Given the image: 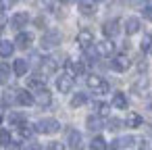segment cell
<instances>
[{
    "mask_svg": "<svg viewBox=\"0 0 152 150\" xmlns=\"http://www.w3.org/2000/svg\"><path fill=\"white\" fill-rule=\"evenodd\" d=\"M58 129H61V123L56 119H42L36 125V131L38 133H44V135H54Z\"/></svg>",
    "mask_w": 152,
    "mask_h": 150,
    "instance_id": "obj_1",
    "label": "cell"
},
{
    "mask_svg": "<svg viewBox=\"0 0 152 150\" xmlns=\"http://www.w3.org/2000/svg\"><path fill=\"white\" fill-rule=\"evenodd\" d=\"M61 40H63V34L58 29H48L42 36V48H46V50L48 48H54V46L61 44Z\"/></svg>",
    "mask_w": 152,
    "mask_h": 150,
    "instance_id": "obj_2",
    "label": "cell"
},
{
    "mask_svg": "<svg viewBox=\"0 0 152 150\" xmlns=\"http://www.w3.org/2000/svg\"><path fill=\"white\" fill-rule=\"evenodd\" d=\"M110 67H113L115 71H119V73H125V71L131 67V61H129L127 54H115L113 61H110Z\"/></svg>",
    "mask_w": 152,
    "mask_h": 150,
    "instance_id": "obj_3",
    "label": "cell"
},
{
    "mask_svg": "<svg viewBox=\"0 0 152 150\" xmlns=\"http://www.w3.org/2000/svg\"><path fill=\"white\" fill-rule=\"evenodd\" d=\"M77 44H79L81 50L92 48V46H94V31H92V29H81V31L77 34Z\"/></svg>",
    "mask_w": 152,
    "mask_h": 150,
    "instance_id": "obj_4",
    "label": "cell"
},
{
    "mask_svg": "<svg viewBox=\"0 0 152 150\" xmlns=\"http://www.w3.org/2000/svg\"><path fill=\"white\" fill-rule=\"evenodd\" d=\"M65 71H67V75H71L73 79H75V75H81L83 71H86V65L81 63V61H73V59H69L67 63H65Z\"/></svg>",
    "mask_w": 152,
    "mask_h": 150,
    "instance_id": "obj_5",
    "label": "cell"
},
{
    "mask_svg": "<svg viewBox=\"0 0 152 150\" xmlns=\"http://www.w3.org/2000/svg\"><path fill=\"white\" fill-rule=\"evenodd\" d=\"M119 31H121V29H119V19H110V21H106V23L102 25V34H104L108 40L117 38Z\"/></svg>",
    "mask_w": 152,
    "mask_h": 150,
    "instance_id": "obj_6",
    "label": "cell"
},
{
    "mask_svg": "<svg viewBox=\"0 0 152 150\" xmlns=\"http://www.w3.org/2000/svg\"><path fill=\"white\" fill-rule=\"evenodd\" d=\"M15 44H17V48L27 50V48L34 44V36H31L29 31H19V34H17V38H15Z\"/></svg>",
    "mask_w": 152,
    "mask_h": 150,
    "instance_id": "obj_7",
    "label": "cell"
},
{
    "mask_svg": "<svg viewBox=\"0 0 152 150\" xmlns=\"http://www.w3.org/2000/svg\"><path fill=\"white\" fill-rule=\"evenodd\" d=\"M67 144H69L73 150H81V146H83L81 133H79L77 129H69V133H67Z\"/></svg>",
    "mask_w": 152,
    "mask_h": 150,
    "instance_id": "obj_8",
    "label": "cell"
},
{
    "mask_svg": "<svg viewBox=\"0 0 152 150\" xmlns=\"http://www.w3.org/2000/svg\"><path fill=\"white\" fill-rule=\"evenodd\" d=\"M56 88H58V92H61V94L71 92V90H73V77H71V75H67V73H63V75L56 79Z\"/></svg>",
    "mask_w": 152,
    "mask_h": 150,
    "instance_id": "obj_9",
    "label": "cell"
},
{
    "mask_svg": "<svg viewBox=\"0 0 152 150\" xmlns=\"http://www.w3.org/2000/svg\"><path fill=\"white\" fill-rule=\"evenodd\" d=\"M17 104H21V106H31V104H36V96H34L29 90H17Z\"/></svg>",
    "mask_w": 152,
    "mask_h": 150,
    "instance_id": "obj_10",
    "label": "cell"
},
{
    "mask_svg": "<svg viewBox=\"0 0 152 150\" xmlns=\"http://www.w3.org/2000/svg\"><path fill=\"white\" fill-rule=\"evenodd\" d=\"M27 23H29V15H27L25 11H19V13H15V15H13V19H11V25H13L15 29L27 27Z\"/></svg>",
    "mask_w": 152,
    "mask_h": 150,
    "instance_id": "obj_11",
    "label": "cell"
},
{
    "mask_svg": "<svg viewBox=\"0 0 152 150\" xmlns=\"http://www.w3.org/2000/svg\"><path fill=\"white\" fill-rule=\"evenodd\" d=\"M96 52H98V56H110L115 52V44L110 40H102L96 44Z\"/></svg>",
    "mask_w": 152,
    "mask_h": 150,
    "instance_id": "obj_12",
    "label": "cell"
},
{
    "mask_svg": "<svg viewBox=\"0 0 152 150\" xmlns=\"http://www.w3.org/2000/svg\"><path fill=\"white\" fill-rule=\"evenodd\" d=\"M131 92H133L135 96H144V94L148 92V77H137V79L133 81V86H131Z\"/></svg>",
    "mask_w": 152,
    "mask_h": 150,
    "instance_id": "obj_13",
    "label": "cell"
},
{
    "mask_svg": "<svg viewBox=\"0 0 152 150\" xmlns=\"http://www.w3.org/2000/svg\"><path fill=\"white\" fill-rule=\"evenodd\" d=\"M140 27H142V23H140V19H137V17H129V19H125V34H127V36L137 34V31H140Z\"/></svg>",
    "mask_w": 152,
    "mask_h": 150,
    "instance_id": "obj_14",
    "label": "cell"
},
{
    "mask_svg": "<svg viewBox=\"0 0 152 150\" xmlns=\"http://www.w3.org/2000/svg\"><path fill=\"white\" fill-rule=\"evenodd\" d=\"M113 106H115V108H119V110H125V108L129 106L127 96H125L123 92H115V94H113Z\"/></svg>",
    "mask_w": 152,
    "mask_h": 150,
    "instance_id": "obj_15",
    "label": "cell"
},
{
    "mask_svg": "<svg viewBox=\"0 0 152 150\" xmlns=\"http://www.w3.org/2000/svg\"><path fill=\"white\" fill-rule=\"evenodd\" d=\"M27 69H29V63H27L25 59H17V61L13 63V73H15L17 77H23V75L27 73Z\"/></svg>",
    "mask_w": 152,
    "mask_h": 150,
    "instance_id": "obj_16",
    "label": "cell"
},
{
    "mask_svg": "<svg viewBox=\"0 0 152 150\" xmlns=\"http://www.w3.org/2000/svg\"><path fill=\"white\" fill-rule=\"evenodd\" d=\"M27 88L34 90V92H42V90H46V86H44V77H40V75L29 77V79H27Z\"/></svg>",
    "mask_w": 152,
    "mask_h": 150,
    "instance_id": "obj_17",
    "label": "cell"
},
{
    "mask_svg": "<svg viewBox=\"0 0 152 150\" xmlns=\"http://www.w3.org/2000/svg\"><path fill=\"white\" fill-rule=\"evenodd\" d=\"M77 9H79V13H81V15H88V17H90V15H94V13H96L98 4H96V2H90V0H83V2H79V4H77Z\"/></svg>",
    "mask_w": 152,
    "mask_h": 150,
    "instance_id": "obj_18",
    "label": "cell"
},
{
    "mask_svg": "<svg viewBox=\"0 0 152 150\" xmlns=\"http://www.w3.org/2000/svg\"><path fill=\"white\" fill-rule=\"evenodd\" d=\"M50 102H52V94H50V90L36 92V104H40V106H48Z\"/></svg>",
    "mask_w": 152,
    "mask_h": 150,
    "instance_id": "obj_19",
    "label": "cell"
},
{
    "mask_svg": "<svg viewBox=\"0 0 152 150\" xmlns=\"http://www.w3.org/2000/svg\"><path fill=\"white\" fill-rule=\"evenodd\" d=\"M15 52V42H9V40H0V56H11Z\"/></svg>",
    "mask_w": 152,
    "mask_h": 150,
    "instance_id": "obj_20",
    "label": "cell"
},
{
    "mask_svg": "<svg viewBox=\"0 0 152 150\" xmlns=\"http://www.w3.org/2000/svg\"><path fill=\"white\" fill-rule=\"evenodd\" d=\"M86 125H88L90 131H100V129H102V121H100L98 115H90L88 121H86Z\"/></svg>",
    "mask_w": 152,
    "mask_h": 150,
    "instance_id": "obj_21",
    "label": "cell"
},
{
    "mask_svg": "<svg viewBox=\"0 0 152 150\" xmlns=\"http://www.w3.org/2000/svg\"><path fill=\"white\" fill-rule=\"evenodd\" d=\"M86 81H88V88H92V90H94V94H96V92L100 90V86L104 83V79H102L100 75H88V79H86Z\"/></svg>",
    "mask_w": 152,
    "mask_h": 150,
    "instance_id": "obj_22",
    "label": "cell"
},
{
    "mask_svg": "<svg viewBox=\"0 0 152 150\" xmlns=\"http://www.w3.org/2000/svg\"><path fill=\"white\" fill-rule=\"evenodd\" d=\"M56 59H44V63H42V71H44V75H50V73H54L56 71Z\"/></svg>",
    "mask_w": 152,
    "mask_h": 150,
    "instance_id": "obj_23",
    "label": "cell"
},
{
    "mask_svg": "<svg viewBox=\"0 0 152 150\" xmlns=\"http://www.w3.org/2000/svg\"><path fill=\"white\" fill-rule=\"evenodd\" d=\"M142 123H144V119H142L137 113H129L127 119H125V125H127V127H140Z\"/></svg>",
    "mask_w": 152,
    "mask_h": 150,
    "instance_id": "obj_24",
    "label": "cell"
},
{
    "mask_svg": "<svg viewBox=\"0 0 152 150\" xmlns=\"http://www.w3.org/2000/svg\"><path fill=\"white\" fill-rule=\"evenodd\" d=\"M34 131H36V125L23 123V125L19 127V138H21V140H27V138H31V135H34Z\"/></svg>",
    "mask_w": 152,
    "mask_h": 150,
    "instance_id": "obj_25",
    "label": "cell"
},
{
    "mask_svg": "<svg viewBox=\"0 0 152 150\" xmlns=\"http://www.w3.org/2000/svg\"><path fill=\"white\" fill-rule=\"evenodd\" d=\"M106 148H108V144H106V140L102 135H96L90 142V150H106Z\"/></svg>",
    "mask_w": 152,
    "mask_h": 150,
    "instance_id": "obj_26",
    "label": "cell"
},
{
    "mask_svg": "<svg viewBox=\"0 0 152 150\" xmlns=\"http://www.w3.org/2000/svg\"><path fill=\"white\" fill-rule=\"evenodd\" d=\"M88 102V96L83 94V92H77V94H73V98H71V106L73 108H79V106H83Z\"/></svg>",
    "mask_w": 152,
    "mask_h": 150,
    "instance_id": "obj_27",
    "label": "cell"
},
{
    "mask_svg": "<svg viewBox=\"0 0 152 150\" xmlns=\"http://www.w3.org/2000/svg\"><path fill=\"white\" fill-rule=\"evenodd\" d=\"M9 123L19 129V127L25 123V115H21V113H11V115H9Z\"/></svg>",
    "mask_w": 152,
    "mask_h": 150,
    "instance_id": "obj_28",
    "label": "cell"
},
{
    "mask_svg": "<svg viewBox=\"0 0 152 150\" xmlns=\"http://www.w3.org/2000/svg\"><path fill=\"white\" fill-rule=\"evenodd\" d=\"M9 79H11V67L7 63H2V65H0V81L7 83Z\"/></svg>",
    "mask_w": 152,
    "mask_h": 150,
    "instance_id": "obj_29",
    "label": "cell"
},
{
    "mask_svg": "<svg viewBox=\"0 0 152 150\" xmlns=\"http://www.w3.org/2000/svg\"><path fill=\"white\" fill-rule=\"evenodd\" d=\"M94 108H96V115H98V117H106L108 110H110V106H108L106 102H96Z\"/></svg>",
    "mask_w": 152,
    "mask_h": 150,
    "instance_id": "obj_30",
    "label": "cell"
},
{
    "mask_svg": "<svg viewBox=\"0 0 152 150\" xmlns=\"http://www.w3.org/2000/svg\"><path fill=\"white\" fill-rule=\"evenodd\" d=\"M11 140H13V135L9 129H0V146H11Z\"/></svg>",
    "mask_w": 152,
    "mask_h": 150,
    "instance_id": "obj_31",
    "label": "cell"
},
{
    "mask_svg": "<svg viewBox=\"0 0 152 150\" xmlns=\"http://www.w3.org/2000/svg\"><path fill=\"white\" fill-rule=\"evenodd\" d=\"M142 50L152 56V34H150V36H144V40H142Z\"/></svg>",
    "mask_w": 152,
    "mask_h": 150,
    "instance_id": "obj_32",
    "label": "cell"
},
{
    "mask_svg": "<svg viewBox=\"0 0 152 150\" xmlns=\"http://www.w3.org/2000/svg\"><path fill=\"white\" fill-rule=\"evenodd\" d=\"M2 100H4L7 104H13V102H17V92H4Z\"/></svg>",
    "mask_w": 152,
    "mask_h": 150,
    "instance_id": "obj_33",
    "label": "cell"
},
{
    "mask_svg": "<svg viewBox=\"0 0 152 150\" xmlns=\"http://www.w3.org/2000/svg\"><path fill=\"white\" fill-rule=\"evenodd\" d=\"M121 125H123V123H121L119 119H110V121H108V129H113V131L121 129Z\"/></svg>",
    "mask_w": 152,
    "mask_h": 150,
    "instance_id": "obj_34",
    "label": "cell"
},
{
    "mask_svg": "<svg viewBox=\"0 0 152 150\" xmlns=\"http://www.w3.org/2000/svg\"><path fill=\"white\" fill-rule=\"evenodd\" d=\"M46 150H65V144H61V142H50V144L46 146Z\"/></svg>",
    "mask_w": 152,
    "mask_h": 150,
    "instance_id": "obj_35",
    "label": "cell"
},
{
    "mask_svg": "<svg viewBox=\"0 0 152 150\" xmlns=\"http://www.w3.org/2000/svg\"><path fill=\"white\" fill-rule=\"evenodd\" d=\"M108 92H110V86H108V81H104V83L100 86V90H98L96 94H98V96H104V94H108Z\"/></svg>",
    "mask_w": 152,
    "mask_h": 150,
    "instance_id": "obj_36",
    "label": "cell"
},
{
    "mask_svg": "<svg viewBox=\"0 0 152 150\" xmlns=\"http://www.w3.org/2000/svg\"><path fill=\"white\" fill-rule=\"evenodd\" d=\"M121 142H123V148H127V146H133L135 138H131V135H125V138H121Z\"/></svg>",
    "mask_w": 152,
    "mask_h": 150,
    "instance_id": "obj_37",
    "label": "cell"
},
{
    "mask_svg": "<svg viewBox=\"0 0 152 150\" xmlns=\"http://www.w3.org/2000/svg\"><path fill=\"white\" fill-rule=\"evenodd\" d=\"M144 17H146L148 21H152V2L144 7Z\"/></svg>",
    "mask_w": 152,
    "mask_h": 150,
    "instance_id": "obj_38",
    "label": "cell"
},
{
    "mask_svg": "<svg viewBox=\"0 0 152 150\" xmlns=\"http://www.w3.org/2000/svg\"><path fill=\"white\" fill-rule=\"evenodd\" d=\"M23 150H42V146H40L38 142H29V144H25Z\"/></svg>",
    "mask_w": 152,
    "mask_h": 150,
    "instance_id": "obj_39",
    "label": "cell"
},
{
    "mask_svg": "<svg viewBox=\"0 0 152 150\" xmlns=\"http://www.w3.org/2000/svg\"><path fill=\"white\" fill-rule=\"evenodd\" d=\"M110 150H123V142H121V140L110 142Z\"/></svg>",
    "mask_w": 152,
    "mask_h": 150,
    "instance_id": "obj_40",
    "label": "cell"
},
{
    "mask_svg": "<svg viewBox=\"0 0 152 150\" xmlns=\"http://www.w3.org/2000/svg\"><path fill=\"white\" fill-rule=\"evenodd\" d=\"M7 23H9V19H7V15H4V13H0V29H2V27H4Z\"/></svg>",
    "mask_w": 152,
    "mask_h": 150,
    "instance_id": "obj_41",
    "label": "cell"
},
{
    "mask_svg": "<svg viewBox=\"0 0 152 150\" xmlns=\"http://www.w3.org/2000/svg\"><path fill=\"white\" fill-rule=\"evenodd\" d=\"M137 142H140V150H148V142H146L144 138H142V140H137Z\"/></svg>",
    "mask_w": 152,
    "mask_h": 150,
    "instance_id": "obj_42",
    "label": "cell"
},
{
    "mask_svg": "<svg viewBox=\"0 0 152 150\" xmlns=\"http://www.w3.org/2000/svg\"><path fill=\"white\" fill-rule=\"evenodd\" d=\"M2 117H4V115H2V108H0V123H2Z\"/></svg>",
    "mask_w": 152,
    "mask_h": 150,
    "instance_id": "obj_43",
    "label": "cell"
},
{
    "mask_svg": "<svg viewBox=\"0 0 152 150\" xmlns=\"http://www.w3.org/2000/svg\"><path fill=\"white\" fill-rule=\"evenodd\" d=\"M150 108H152V102H150Z\"/></svg>",
    "mask_w": 152,
    "mask_h": 150,
    "instance_id": "obj_44",
    "label": "cell"
}]
</instances>
